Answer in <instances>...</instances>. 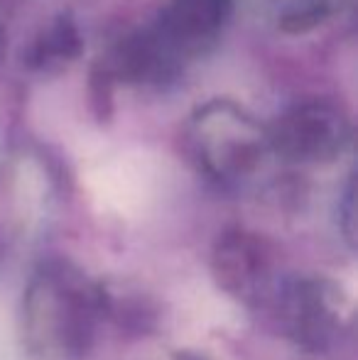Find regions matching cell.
I'll list each match as a JSON object with an SVG mask.
<instances>
[{"mask_svg": "<svg viewBox=\"0 0 358 360\" xmlns=\"http://www.w3.org/2000/svg\"><path fill=\"white\" fill-rule=\"evenodd\" d=\"M27 328L34 348L59 358H79L91 346L101 292L77 267L49 262L27 292Z\"/></svg>", "mask_w": 358, "mask_h": 360, "instance_id": "1", "label": "cell"}, {"mask_svg": "<svg viewBox=\"0 0 358 360\" xmlns=\"http://www.w3.org/2000/svg\"><path fill=\"white\" fill-rule=\"evenodd\" d=\"M231 0H167L153 27L140 30L150 79L167 81L184 62L204 54L229 20Z\"/></svg>", "mask_w": 358, "mask_h": 360, "instance_id": "2", "label": "cell"}, {"mask_svg": "<svg viewBox=\"0 0 358 360\" xmlns=\"http://www.w3.org/2000/svg\"><path fill=\"white\" fill-rule=\"evenodd\" d=\"M199 162L219 179H241L263 162L270 150L268 130L231 101H214L191 120Z\"/></svg>", "mask_w": 358, "mask_h": 360, "instance_id": "3", "label": "cell"}, {"mask_svg": "<svg viewBox=\"0 0 358 360\" xmlns=\"http://www.w3.org/2000/svg\"><path fill=\"white\" fill-rule=\"evenodd\" d=\"M349 120L326 101L292 105L268 130L270 150L290 162H329L349 143Z\"/></svg>", "mask_w": 358, "mask_h": 360, "instance_id": "4", "label": "cell"}, {"mask_svg": "<svg viewBox=\"0 0 358 360\" xmlns=\"http://www.w3.org/2000/svg\"><path fill=\"white\" fill-rule=\"evenodd\" d=\"M211 265H214V277L221 289L243 302H255L268 287L272 257L258 236L231 231L219 238Z\"/></svg>", "mask_w": 358, "mask_h": 360, "instance_id": "5", "label": "cell"}, {"mask_svg": "<svg viewBox=\"0 0 358 360\" xmlns=\"http://www.w3.org/2000/svg\"><path fill=\"white\" fill-rule=\"evenodd\" d=\"M277 314L287 336L295 338L300 346L312 351L329 346L336 328V311L319 285L305 280L285 285L277 297Z\"/></svg>", "mask_w": 358, "mask_h": 360, "instance_id": "6", "label": "cell"}, {"mask_svg": "<svg viewBox=\"0 0 358 360\" xmlns=\"http://www.w3.org/2000/svg\"><path fill=\"white\" fill-rule=\"evenodd\" d=\"M82 52V37H79L77 27L72 20H59L57 25L47 30L42 42L34 44V62L52 64V62H64V59H74Z\"/></svg>", "mask_w": 358, "mask_h": 360, "instance_id": "7", "label": "cell"}]
</instances>
